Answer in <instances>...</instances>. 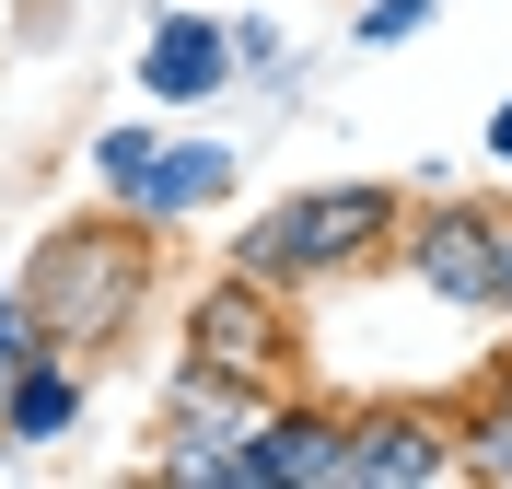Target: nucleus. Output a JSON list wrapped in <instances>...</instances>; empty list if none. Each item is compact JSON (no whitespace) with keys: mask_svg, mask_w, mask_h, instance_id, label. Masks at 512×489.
Segmentation results:
<instances>
[{"mask_svg":"<svg viewBox=\"0 0 512 489\" xmlns=\"http://www.w3.org/2000/svg\"><path fill=\"white\" fill-rule=\"evenodd\" d=\"M12 280H24L47 350L105 361V350H128V338L152 326V303H163V222L94 198V210H70V222L35 233V257L12 268Z\"/></svg>","mask_w":512,"mask_h":489,"instance_id":"1","label":"nucleus"},{"mask_svg":"<svg viewBox=\"0 0 512 489\" xmlns=\"http://www.w3.org/2000/svg\"><path fill=\"white\" fill-rule=\"evenodd\" d=\"M396 233H408V187H384V175H326V187L268 198V210L233 233V268L303 303V292H338V280L396 268Z\"/></svg>","mask_w":512,"mask_h":489,"instance_id":"2","label":"nucleus"},{"mask_svg":"<svg viewBox=\"0 0 512 489\" xmlns=\"http://www.w3.org/2000/svg\"><path fill=\"white\" fill-rule=\"evenodd\" d=\"M187 361L222 373V385H245V396H280L303 373V303L245 280V268H222V280L187 292Z\"/></svg>","mask_w":512,"mask_h":489,"instance_id":"3","label":"nucleus"},{"mask_svg":"<svg viewBox=\"0 0 512 489\" xmlns=\"http://www.w3.org/2000/svg\"><path fill=\"white\" fill-rule=\"evenodd\" d=\"M396 268H408L443 315H501V198L419 187L408 233H396Z\"/></svg>","mask_w":512,"mask_h":489,"instance_id":"4","label":"nucleus"},{"mask_svg":"<svg viewBox=\"0 0 512 489\" xmlns=\"http://www.w3.org/2000/svg\"><path fill=\"white\" fill-rule=\"evenodd\" d=\"M443 478H466L454 408H419V396L350 408V489H443Z\"/></svg>","mask_w":512,"mask_h":489,"instance_id":"5","label":"nucleus"},{"mask_svg":"<svg viewBox=\"0 0 512 489\" xmlns=\"http://www.w3.org/2000/svg\"><path fill=\"white\" fill-rule=\"evenodd\" d=\"M128 82H140V105H152V117L222 105L233 82H245V70H233V24H222V12H152L140 59H128Z\"/></svg>","mask_w":512,"mask_h":489,"instance_id":"6","label":"nucleus"},{"mask_svg":"<svg viewBox=\"0 0 512 489\" xmlns=\"http://www.w3.org/2000/svg\"><path fill=\"white\" fill-rule=\"evenodd\" d=\"M233 187H245V152H233V140H210V129H163V140H152V175L128 187V210L175 233V222H210Z\"/></svg>","mask_w":512,"mask_h":489,"instance_id":"7","label":"nucleus"},{"mask_svg":"<svg viewBox=\"0 0 512 489\" xmlns=\"http://www.w3.org/2000/svg\"><path fill=\"white\" fill-rule=\"evenodd\" d=\"M82 408H94V361L35 350L12 385H0V455H47V443H70V431H82Z\"/></svg>","mask_w":512,"mask_h":489,"instance_id":"8","label":"nucleus"},{"mask_svg":"<svg viewBox=\"0 0 512 489\" xmlns=\"http://www.w3.org/2000/svg\"><path fill=\"white\" fill-rule=\"evenodd\" d=\"M152 140H163V117H152V105H140V117H105V129H94V152H82V163H94V198H117V210H128V187L152 175Z\"/></svg>","mask_w":512,"mask_h":489,"instance_id":"9","label":"nucleus"},{"mask_svg":"<svg viewBox=\"0 0 512 489\" xmlns=\"http://www.w3.org/2000/svg\"><path fill=\"white\" fill-rule=\"evenodd\" d=\"M454 455H466V478H489V489H512V408H466V420H454Z\"/></svg>","mask_w":512,"mask_h":489,"instance_id":"10","label":"nucleus"},{"mask_svg":"<svg viewBox=\"0 0 512 489\" xmlns=\"http://www.w3.org/2000/svg\"><path fill=\"white\" fill-rule=\"evenodd\" d=\"M431 24H443V0H361L350 12L361 47H408V35H431Z\"/></svg>","mask_w":512,"mask_h":489,"instance_id":"11","label":"nucleus"},{"mask_svg":"<svg viewBox=\"0 0 512 489\" xmlns=\"http://www.w3.org/2000/svg\"><path fill=\"white\" fill-rule=\"evenodd\" d=\"M47 350V326H35V303H24V280H0V385L24 373V361Z\"/></svg>","mask_w":512,"mask_h":489,"instance_id":"12","label":"nucleus"},{"mask_svg":"<svg viewBox=\"0 0 512 489\" xmlns=\"http://www.w3.org/2000/svg\"><path fill=\"white\" fill-rule=\"evenodd\" d=\"M478 152H489V163H512V94L489 105V129H478Z\"/></svg>","mask_w":512,"mask_h":489,"instance_id":"13","label":"nucleus"},{"mask_svg":"<svg viewBox=\"0 0 512 489\" xmlns=\"http://www.w3.org/2000/svg\"><path fill=\"white\" fill-rule=\"evenodd\" d=\"M478 396H489V408H512V350H489V385H478Z\"/></svg>","mask_w":512,"mask_h":489,"instance_id":"14","label":"nucleus"},{"mask_svg":"<svg viewBox=\"0 0 512 489\" xmlns=\"http://www.w3.org/2000/svg\"><path fill=\"white\" fill-rule=\"evenodd\" d=\"M501 315H512V198H501Z\"/></svg>","mask_w":512,"mask_h":489,"instance_id":"15","label":"nucleus"},{"mask_svg":"<svg viewBox=\"0 0 512 489\" xmlns=\"http://www.w3.org/2000/svg\"><path fill=\"white\" fill-rule=\"evenodd\" d=\"M47 12H59V0H47Z\"/></svg>","mask_w":512,"mask_h":489,"instance_id":"16","label":"nucleus"}]
</instances>
